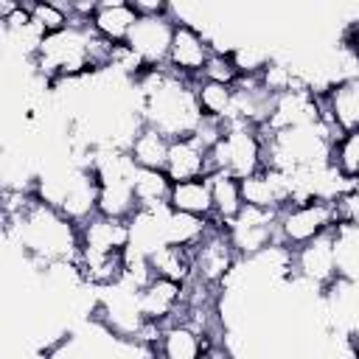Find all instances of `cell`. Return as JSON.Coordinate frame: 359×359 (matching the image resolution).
Segmentation results:
<instances>
[{"label":"cell","instance_id":"6da1fadb","mask_svg":"<svg viewBox=\"0 0 359 359\" xmlns=\"http://www.w3.org/2000/svg\"><path fill=\"white\" fill-rule=\"evenodd\" d=\"M135 95L143 123L160 129L168 137L194 135L205 118L194 93V81L177 76L168 65L146 67L135 79Z\"/></svg>","mask_w":359,"mask_h":359},{"label":"cell","instance_id":"7a4b0ae2","mask_svg":"<svg viewBox=\"0 0 359 359\" xmlns=\"http://www.w3.org/2000/svg\"><path fill=\"white\" fill-rule=\"evenodd\" d=\"M90 31L93 28L87 20H73L65 31L45 36L39 53L34 56V70L39 76H45L50 84L59 79L93 73V67H90Z\"/></svg>","mask_w":359,"mask_h":359},{"label":"cell","instance_id":"3957f363","mask_svg":"<svg viewBox=\"0 0 359 359\" xmlns=\"http://www.w3.org/2000/svg\"><path fill=\"white\" fill-rule=\"evenodd\" d=\"M210 171H230L244 180L252 171L264 168V135L255 123L227 121L222 137L208 149Z\"/></svg>","mask_w":359,"mask_h":359},{"label":"cell","instance_id":"277c9868","mask_svg":"<svg viewBox=\"0 0 359 359\" xmlns=\"http://www.w3.org/2000/svg\"><path fill=\"white\" fill-rule=\"evenodd\" d=\"M342 275V241H339V227L325 230L323 236L300 244L292 250V278L314 286L323 292Z\"/></svg>","mask_w":359,"mask_h":359},{"label":"cell","instance_id":"5b68a950","mask_svg":"<svg viewBox=\"0 0 359 359\" xmlns=\"http://www.w3.org/2000/svg\"><path fill=\"white\" fill-rule=\"evenodd\" d=\"M337 227V205L334 199H306V202H292L278 210V244L297 250L300 244L323 236L325 230Z\"/></svg>","mask_w":359,"mask_h":359},{"label":"cell","instance_id":"8992f818","mask_svg":"<svg viewBox=\"0 0 359 359\" xmlns=\"http://www.w3.org/2000/svg\"><path fill=\"white\" fill-rule=\"evenodd\" d=\"M238 261H241V255L236 252L227 230L213 222V227L205 233V238L194 247V278L224 289V283L236 272Z\"/></svg>","mask_w":359,"mask_h":359},{"label":"cell","instance_id":"52a82bcc","mask_svg":"<svg viewBox=\"0 0 359 359\" xmlns=\"http://www.w3.org/2000/svg\"><path fill=\"white\" fill-rule=\"evenodd\" d=\"M236 252L241 258H252L266 247L278 244V210L244 205L241 213L224 227Z\"/></svg>","mask_w":359,"mask_h":359},{"label":"cell","instance_id":"ba28073f","mask_svg":"<svg viewBox=\"0 0 359 359\" xmlns=\"http://www.w3.org/2000/svg\"><path fill=\"white\" fill-rule=\"evenodd\" d=\"M210 53H213V45H210L208 34L199 25L185 22V20L174 22V36H171V48H168V62L165 65L177 76H185L191 81L199 79L205 62L210 59Z\"/></svg>","mask_w":359,"mask_h":359},{"label":"cell","instance_id":"9c48e42d","mask_svg":"<svg viewBox=\"0 0 359 359\" xmlns=\"http://www.w3.org/2000/svg\"><path fill=\"white\" fill-rule=\"evenodd\" d=\"M174 14H163V17H137V22L132 25L126 45L149 65V67H160L168 62V48H171V36H174Z\"/></svg>","mask_w":359,"mask_h":359},{"label":"cell","instance_id":"30bf717a","mask_svg":"<svg viewBox=\"0 0 359 359\" xmlns=\"http://www.w3.org/2000/svg\"><path fill=\"white\" fill-rule=\"evenodd\" d=\"M132 241L129 219L93 213L79 224V247L87 252H123Z\"/></svg>","mask_w":359,"mask_h":359},{"label":"cell","instance_id":"8fae6325","mask_svg":"<svg viewBox=\"0 0 359 359\" xmlns=\"http://www.w3.org/2000/svg\"><path fill=\"white\" fill-rule=\"evenodd\" d=\"M137 306L143 320L149 323H168L177 320L182 306H185V283L168 280L154 275L140 292H137Z\"/></svg>","mask_w":359,"mask_h":359},{"label":"cell","instance_id":"7c38bea8","mask_svg":"<svg viewBox=\"0 0 359 359\" xmlns=\"http://www.w3.org/2000/svg\"><path fill=\"white\" fill-rule=\"evenodd\" d=\"M208 348H210V339L199 328H194L188 320H168V323H163L154 356H163V359H199V356H208Z\"/></svg>","mask_w":359,"mask_h":359},{"label":"cell","instance_id":"4fadbf2b","mask_svg":"<svg viewBox=\"0 0 359 359\" xmlns=\"http://www.w3.org/2000/svg\"><path fill=\"white\" fill-rule=\"evenodd\" d=\"M171 182L180 180H196V177H208L210 174V157H208V146L196 137H171L168 146V157H165V168H163Z\"/></svg>","mask_w":359,"mask_h":359},{"label":"cell","instance_id":"5bb4252c","mask_svg":"<svg viewBox=\"0 0 359 359\" xmlns=\"http://www.w3.org/2000/svg\"><path fill=\"white\" fill-rule=\"evenodd\" d=\"M137 17L140 14L132 8L129 0H95V8L87 22L98 36L109 39L112 45H123Z\"/></svg>","mask_w":359,"mask_h":359},{"label":"cell","instance_id":"9a60e30c","mask_svg":"<svg viewBox=\"0 0 359 359\" xmlns=\"http://www.w3.org/2000/svg\"><path fill=\"white\" fill-rule=\"evenodd\" d=\"M79 275L90 289H107L123 280V252H87L79 250Z\"/></svg>","mask_w":359,"mask_h":359},{"label":"cell","instance_id":"2e32d148","mask_svg":"<svg viewBox=\"0 0 359 359\" xmlns=\"http://www.w3.org/2000/svg\"><path fill=\"white\" fill-rule=\"evenodd\" d=\"M210 182V196H213V222L227 227L244 208V196H241V180L233 177L230 171H210L208 174Z\"/></svg>","mask_w":359,"mask_h":359},{"label":"cell","instance_id":"e0dca14e","mask_svg":"<svg viewBox=\"0 0 359 359\" xmlns=\"http://www.w3.org/2000/svg\"><path fill=\"white\" fill-rule=\"evenodd\" d=\"M210 227H213V219L182 213V210H174L171 205L163 210V244H180L194 250Z\"/></svg>","mask_w":359,"mask_h":359},{"label":"cell","instance_id":"ac0fdd59","mask_svg":"<svg viewBox=\"0 0 359 359\" xmlns=\"http://www.w3.org/2000/svg\"><path fill=\"white\" fill-rule=\"evenodd\" d=\"M168 146H171V137L163 135L160 129L143 123L135 137L129 140V157L135 165L140 168H165V157H168Z\"/></svg>","mask_w":359,"mask_h":359},{"label":"cell","instance_id":"d6986e66","mask_svg":"<svg viewBox=\"0 0 359 359\" xmlns=\"http://www.w3.org/2000/svg\"><path fill=\"white\" fill-rule=\"evenodd\" d=\"M325 101H328V109H331V121L342 132L359 126V76L337 81L334 87H328Z\"/></svg>","mask_w":359,"mask_h":359},{"label":"cell","instance_id":"ffe728a7","mask_svg":"<svg viewBox=\"0 0 359 359\" xmlns=\"http://www.w3.org/2000/svg\"><path fill=\"white\" fill-rule=\"evenodd\" d=\"M168 205L174 210L182 213H194V216H213V196H210V182L208 177H196V180H180L171 185V196Z\"/></svg>","mask_w":359,"mask_h":359},{"label":"cell","instance_id":"44dd1931","mask_svg":"<svg viewBox=\"0 0 359 359\" xmlns=\"http://www.w3.org/2000/svg\"><path fill=\"white\" fill-rule=\"evenodd\" d=\"M151 269L160 278L177 280V283H188L194 278V250L191 247H180V244H160L149 252Z\"/></svg>","mask_w":359,"mask_h":359},{"label":"cell","instance_id":"7402d4cb","mask_svg":"<svg viewBox=\"0 0 359 359\" xmlns=\"http://www.w3.org/2000/svg\"><path fill=\"white\" fill-rule=\"evenodd\" d=\"M171 185H174L171 177L163 168H140V165H135L132 188H135L137 210L140 208H163V205H168Z\"/></svg>","mask_w":359,"mask_h":359},{"label":"cell","instance_id":"603a6c76","mask_svg":"<svg viewBox=\"0 0 359 359\" xmlns=\"http://www.w3.org/2000/svg\"><path fill=\"white\" fill-rule=\"evenodd\" d=\"M194 93H196V101H199V109H202L205 118H216V121H227L230 118L236 87L219 84V81H208V79H194Z\"/></svg>","mask_w":359,"mask_h":359},{"label":"cell","instance_id":"cb8c5ba5","mask_svg":"<svg viewBox=\"0 0 359 359\" xmlns=\"http://www.w3.org/2000/svg\"><path fill=\"white\" fill-rule=\"evenodd\" d=\"M331 165L351 182H359V126L342 132L331 143Z\"/></svg>","mask_w":359,"mask_h":359},{"label":"cell","instance_id":"d4e9b609","mask_svg":"<svg viewBox=\"0 0 359 359\" xmlns=\"http://www.w3.org/2000/svg\"><path fill=\"white\" fill-rule=\"evenodd\" d=\"M28 3V11H31V22L45 34H56V31H65L70 22H73V11L56 0H25Z\"/></svg>","mask_w":359,"mask_h":359},{"label":"cell","instance_id":"484cf974","mask_svg":"<svg viewBox=\"0 0 359 359\" xmlns=\"http://www.w3.org/2000/svg\"><path fill=\"white\" fill-rule=\"evenodd\" d=\"M199 79H208V81H219V84H230V87H236L238 79H241V70H238V65H236V59H233L230 50H213L210 59L205 62Z\"/></svg>","mask_w":359,"mask_h":359},{"label":"cell","instance_id":"4316f807","mask_svg":"<svg viewBox=\"0 0 359 359\" xmlns=\"http://www.w3.org/2000/svg\"><path fill=\"white\" fill-rule=\"evenodd\" d=\"M132 8L140 14V17H163V14H171V0H129Z\"/></svg>","mask_w":359,"mask_h":359}]
</instances>
